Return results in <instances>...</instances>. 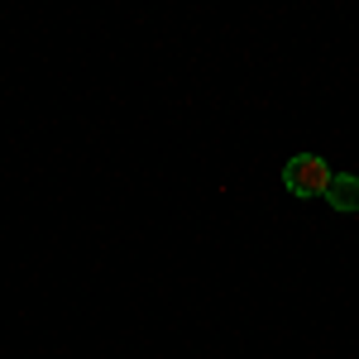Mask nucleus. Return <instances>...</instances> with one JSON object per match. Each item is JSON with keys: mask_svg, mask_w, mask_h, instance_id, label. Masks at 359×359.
<instances>
[{"mask_svg": "<svg viewBox=\"0 0 359 359\" xmlns=\"http://www.w3.org/2000/svg\"><path fill=\"white\" fill-rule=\"evenodd\" d=\"M326 201H331L335 211H359V177H350V172H335L331 187H326Z\"/></svg>", "mask_w": 359, "mask_h": 359, "instance_id": "2", "label": "nucleus"}, {"mask_svg": "<svg viewBox=\"0 0 359 359\" xmlns=\"http://www.w3.org/2000/svg\"><path fill=\"white\" fill-rule=\"evenodd\" d=\"M331 177L335 172L326 168V158H316V154H297V158L283 163V182H287L292 196H326Z\"/></svg>", "mask_w": 359, "mask_h": 359, "instance_id": "1", "label": "nucleus"}]
</instances>
